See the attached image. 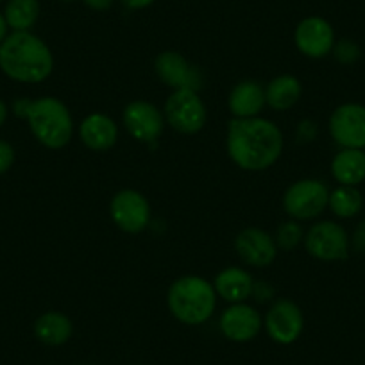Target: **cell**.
Returning a JSON list of instances; mask_svg holds the SVG:
<instances>
[{"mask_svg":"<svg viewBox=\"0 0 365 365\" xmlns=\"http://www.w3.org/2000/svg\"><path fill=\"white\" fill-rule=\"evenodd\" d=\"M265 103V88L256 81H242L231 90L227 108L233 118L259 117Z\"/></svg>","mask_w":365,"mask_h":365,"instance_id":"cell-18","label":"cell"},{"mask_svg":"<svg viewBox=\"0 0 365 365\" xmlns=\"http://www.w3.org/2000/svg\"><path fill=\"white\" fill-rule=\"evenodd\" d=\"M122 122L125 125V131L129 136L138 142L150 143L160 138L165 128L163 111L158 110L154 104L147 101H133L124 108Z\"/></svg>","mask_w":365,"mask_h":365,"instance_id":"cell-12","label":"cell"},{"mask_svg":"<svg viewBox=\"0 0 365 365\" xmlns=\"http://www.w3.org/2000/svg\"><path fill=\"white\" fill-rule=\"evenodd\" d=\"M331 174L344 187H356L365 179V153L342 149L331 161Z\"/></svg>","mask_w":365,"mask_h":365,"instance_id":"cell-21","label":"cell"},{"mask_svg":"<svg viewBox=\"0 0 365 365\" xmlns=\"http://www.w3.org/2000/svg\"><path fill=\"white\" fill-rule=\"evenodd\" d=\"M6 118H8V106H6L4 101L0 99V128L4 125Z\"/></svg>","mask_w":365,"mask_h":365,"instance_id":"cell-31","label":"cell"},{"mask_svg":"<svg viewBox=\"0 0 365 365\" xmlns=\"http://www.w3.org/2000/svg\"><path fill=\"white\" fill-rule=\"evenodd\" d=\"M154 0H122V4L129 9H143L153 4Z\"/></svg>","mask_w":365,"mask_h":365,"instance_id":"cell-29","label":"cell"},{"mask_svg":"<svg viewBox=\"0 0 365 365\" xmlns=\"http://www.w3.org/2000/svg\"><path fill=\"white\" fill-rule=\"evenodd\" d=\"M255 285L256 283L251 274L240 267H227L220 270L213 282L217 296L231 304L245 303L255 292Z\"/></svg>","mask_w":365,"mask_h":365,"instance_id":"cell-17","label":"cell"},{"mask_svg":"<svg viewBox=\"0 0 365 365\" xmlns=\"http://www.w3.org/2000/svg\"><path fill=\"white\" fill-rule=\"evenodd\" d=\"M333 54H335L336 61L344 63V65H349V63H354L360 58V47L351 40H340L333 47Z\"/></svg>","mask_w":365,"mask_h":365,"instance_id":"cell-25","label":"cell"},{"mask_svg":"<svg viewBox=\"0 0 365 365\" xmlns=\"http://www.w3.org/2000/svg\"><path fill=\"white\" fill-rule=\"evenodd\" d=\"M294 40L301 54L312 59L326 58L335 47L333 27L321 16H308L299 22Z\"/></svg>","mask_w":365,"mask_h":365,"instance_id":"cell-13","label":"cell"},{"mask_svg":"<svg viewBox=\"0 0 365 365\" xmlns=\"http://www.w3.org/2000/svg\"><path fill=\"white\" fill-rule=\"evenodd\" d=\"M283 145V133L267 118H233L227 125V154L242 170L262 172L270 168L282 156Z\"/></svg>","mask_w":365,"mask_h":365,"instance_id":"cell-1","label":"cell"},{"mask_svg":"<svg viewBox=\"0 0 365 365\" xmlns=\"http://www.w3.org/2000/svg\"><path fill=\"white\" fill-rule=\"evenodd\" d=\"M351 244H353L356 251H365V220L356 226L353 238H351Z\"/></svg>","mask_w":365,"mask_h":365,"instance_id":"cell-27","label":"cell"},{"mask_svg":"<svg viewBox=\"0 0 365 365\" xmlns=\"http://www.w3.org/2000/svg\"><path fill=\"white\" fill-rule=\"evenodd\" d=\"M303 242L308 255L321 262L346 259L349 252V238H347L346 230L331 220L314 224L304 235Z\"/></svg>","mask_w":365,"mask_h":365,"instance_id":"cell-7","label":"cell"},{"mask_svg":"<svg viewBox=\"0 0 365 365\" xmlns=\"http://www.w3.org/2000/svg\"><path fill=\"white\" fill-rule=\"evenodd\" d=\"M81 142L90 150H110L118 140V125L104 113H91L79 125Z\"/></svg>","mask_w":365,"mask_h":365,"instance_id":"cell-16","label":"cell"},{"mask_svg":"<svg viewBox=\"0 0 365 365\" xmlns=\"http://www.w3.org/2000/svg\"><path fill=\"white\" fill-rule=\"evenodd\" d=\"M73 324L63 312H45L34 322V335L41 344L51 347L63 346L72 339Z\"/></svg>","mask_w":365,"mask_h":365,"instance_id":"cell-19","label":"cell"},{"mask_svg":"<svg viewBox=\"0 0 365 365\" xmlns=\"http://www.w3.org/2000/svg\"><path fill=\"white\" fill-rule=\"evenodd\" d=\"M154 72L161 83L172 90H195L202 86V76L197 66L192 65L187 58L175 51H165L158 54L154 61Z\"/></svg>","mask_w":365,"mask_h":365,"instance_id":"cell-11","label":"cell"},{"mask_svg":"<svg viewBox=\"0 0 365 365\" xmlns=\"http://www.w3.org/2000/svg\"><path fill=\"white\" fill-rule=\"evenodd\" d=\"M276 244H278V249H285V251H290V249L297 247L301 242L304 240V235L301 226L297 224V220H290V222L282 224L278 227V233H276Z\"/></svg>","mask_w":365,"mask_h":365,"instance_id":"cell-24","label":"cell"},{"mask_svg":"<svg viewBox=\"0 0 365 365\" xmlns=\"http://www.w3.org/2000/svg\"><path fill=\"white\" fill-rule=\"evenodd\" d=\"M110 215L118 230L124 233H142L150 224V205L145 195L138 190L125 188L111 199Z\"/></svg>","mask_w":365,"mask_h":365,"instance_id":"cell-8","label":"cell"},{"mask_svg":"<svg viewBox=\"0 0 365 365\" xmlns=\"http://www.w3.org/2000/svg\"><path fill=\"white\" fill-rule=\"evenodd\" d=\"M267 335L276 344L289 346L301 336L304 328V317L301 308L290 299H278L267 312L263 319Z\"/></svg>","mask_w":365,"mask_h":365,"instance_id":"cell-9","label":"cell"},{"mask_svg":"<svg viewBox=\"0 0 365 365\" xmlns=\"http://www.w3.org/2000/svg\"><path fill=\"white\" fill-rule=\"evenodd\" d=\"M15 115L26 118L34 138L47 149H63L72 140L73 118L66 104L56 97L16 101Z\"/></svg>","mask_w":365,"mask_h":365,"instance_id":"cell-3","label":"cell"},{"mask_svg":"<svg viewBox=\"0 0 365 365\" xmlns=\"http://www.w3.org/2000/svg\"><path fill=\"white\" fill-rule=\"evenodd\" d=\"M235 251L249 267H269L278 256V244L262 227H245L235 238Z\"/></svg>","mask_w":365,"mask_h":365,"instance_id":"cell-14","label":"cell"},{"mask_svg":"<svg viewBox=\"0 0 365 365\" xmlns=\"http://www.w3.org/2000/svg\"><path fill=\"white\" fill-rule=\"evenodd\" d=\"M170 314L188 326L205 324L217 307V292L213 283L201 276H182L175 279L167 292Z\"/></svg>","mask_w":365,"mask_h":365,"instance_id":"cell-4","label":"cell"},{"mask_svg":"<svg viewBox=\"0 0 365 365\" xmlns=\"http://www.w3.org/2000/svg\"><path fill=\"white\" fill-rule=\"evenodd\" d=\"M63 2H72V0H63Z\"/></svg>","mask_w":365,"mask_h":365,"instance_id":"cell-32","label":"cell"},{"mask_svg":"<svg viewBox=\"0 0 365 365\" xmlns=\"http://www.w3.org/2000/svg\"><path fill=\"white\" fill-rule=\"evenodd\" d=\"M0 2H4V0H0Z\"/></svg>","mask_w":365,"mask_h":365,"instance_id":"cell-33","label":"cell"},{"mask_svg":"<svg viewBox=\"0 0 365 365\" xmlns=\"http://www.w3.org/2000/svg\"><path fill=\"white\" fill-rule=\"evenodd\" d=\"M8 38V22H6L4 15L0 13V43Z\"/></svg>","mask_w":365,"mask_h":365,"instance_id":"cell-30","label":"cell"},{"mask_svg":"<svg viewBox=\"0 0 365 365\" xmlns=\"http://www.w3.org/2000/svg\"><path fill=\"white\" fill-rule=\"evenodd\" d=\"M328 206L340 219H351V217L360 213L361 206H364V199H361V194L356 190V187L340 185L339 188L329 192Z\"/></svg>","mask_w":365,"mask_h":365,"instance_id":"cell-23","label":"cell"},{"mask_svg":"<svg viewBox=\"0 0 365 365\" xmlns=\"http://www.w3.org/2000/svg\"><path fill=\"white\" fill-rule=\"evenodd\" d=\"M15 163V149L11 143L0 140V174H6Z\"/></svg>","mask_w":365,"mask_h":365,"instance_id":"cell-26","label":"cell"},{"mask_svg":"<svg viewBox=\"0 0 365 365\" xmlns=\"http://www.w3.org/2000/svg\"><path fill=\"white\" fill-rule=\"evenodd\" d=\"M165 122L181 135H197L206 125V106L195 90H174L163 108Z\"/></svg>","mask_w":365,"mask_h":365,"instance_id":"cell-5","label":"cell"},{"mask_svg":"<svg viewBox=\"0 0 365 365\" xmlns=\"http://www.w3.org/2000/svg\"><path fill=\"white\" fill-rule=\"evenodd\" d=\"M83 2L93 11H106L113 4V0H83Z\"/></svg>","mask_w":365,"mask_h":365,"instance_id":"cell-28","label":"cell"},{"mask_svg":"<svg viewBox=\"0 0 365 365\" xmlns=\"http://www.w3.org/2000/svg\"><path fill=\"white\" fill-rule=\"evenodd\" d=\"M303 88L301 81L290 73L274 77L265 88V103L276 111H289L299 103Z\"/></svg>","mask_w":365,"mask_h":365,"instance_id":"cell-20","label":"cell"},{"mask_svg":"<svg viewBox=\"0 0 365 365\" xmlns=\"http://www.w3.org/2000/svg\"><path fill=\"white\" fill-rule=\"evenodd\" d=\"M220 331L231 342H249L262 329V315L245 303H235L220 315Z\"/></svg>","mask_w":365,"mask_h":365,"instance_id":"cell-15","label":"cell"},{"mask_svg":"<svg viewBox=\"0 0 365 365\" xmlns=\"http://www.w3.org/2000/svg\"><path fill=\"white\" fill-rule=\"evenodd\" d=\"M0 70L19 83H41L54 70V56L29 31H15L0 43Z\"/></svg>","mask_w":365,"mask_h":365,"instance_id":"cell-2","label":"cell"},{"mask_svg":"<svg viewBox=\"0 0 365 365\" xmlns=\"http://www.w3.org/2000/svg\"><path fill=\"white\" fill-rule=\"evenodd\" d=\"M329 133L344 149H365V106L342 104L329 117Z\"/></svg>","mask_w":365,"mask_h":365,"instance_id":"cell-10","label":"cell"},{"mask_svg":"<svg viewBox=\"0 0 365 365\" xmlns=\"http://www.w3.org/2000/svg\"><path fill=\"white\" fill-rule=\"evenodd\" d=\"M329 202V190L319 179L292 182L283 195V208L292 220L317 219Z\"/></svg>","mask_w":365,"mask_h":365,"instance_id":"cell-6","label":"cell"},{"mask_svg":"<svg viewBox=\"0 0 365 365\" xmlns=\"http://www.w3.org/2000/svg\"><path fill=\"white\" fill-rule=\"evenodd\" d=\"M40 16L38 0H8L4 19L8 27L15 31H29Z\"/></svg>","mask_w":365,"mask_h":365,"instance_id":"cell-22","label":"cell"}]
</instances>
